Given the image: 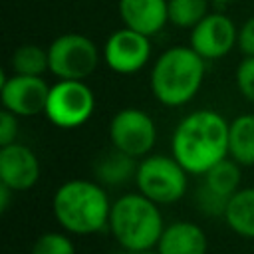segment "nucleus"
<instances>
[{"mask_svg": "<svg viewBox=\"0 0 254 254\" xmlns=\"http://www.w3.org/2000/svg\"><path fill=\"white\" fill-rule=\"evenodd\" d=\"M228 121L212 109H198L181 119L173 133V157L190 173L204 175L228 157Z\"/></svg>", "mask_w": 254, "mask_h": 254, "instance_id": "nucleus-1", "label": "nucleus"}, {"mask_svg": "<svg viewBox=\"0 0 254 254\" xmlns=\"http://www.w3.org/2000/svg\"><path fill=\"white\" fill-rule=\"evenodd\" d=\"M111 200L107 190L93 181L71 179L60 185L52 198L58 224L69 234H95L109 226Z\"/></svg>", "mask_w": 254, "mask_h": 254, "instance_id": "nucleus-2", "label": "nucleus"}, {"mask_svg": "<svg viewBox=\"0 0 254 254\" xmlns=\"http://www.w3.org/2000/svg\"><path fill=\"white\" fill-rule=\"evenodd\" d=\"M206 71V60L190 46H173L165 50L151 69V91L167 107L189 103L200 89Z\"/></svg>", "mask_w": 254, "mask_h": 254, "instance_id": "nucleus-3", "label": "nucleus"}, {"mask_svg": "<svg viewBox=\"0 0 254 254\" xmlns=\"http://www.w3.org/2000/svg\"><path fill=\"white\" fill-rule=\"evenodd\" d=\"M109 228L117 244L135 254L155 248L165 224L157 202L141 192H127L111 204Z\"/></svg>", "mask_w": 254, "mask_h": 254, "instance_id": "nucleus-4", "label": "nucleus"}, {"mask_svg": "<svg viewBox=\"0 0 254 254\" xmlns=\"http://www.w3.org/2000/svg\"><path fill=\"white\" fill-rule=\"evenodd\" d=\"M189 171L171 155H147L137 165L135 185L141 194L157 204L181 200L189 189Z\"/></svg>", "mask_w": 254, "mask_h": 254, "instance_id": "nucleus-5", "label": "nucleus"}, {"mask_svg": "<svg viewBox=\"0 0 254 254\" xmlns=\"http://www.w3.org/2000/svg\"><path fill=\"white\" fill-rule=\"evenodd\" d=\"M95 111V95L83 79H58L50 85L44 115L62 129H75Z\"/></svg>", "mask_w": 254, "mask_h": 254, "instance_id": "nucleus-6", "label": "nucleus"}, {"mask_svg": "<svg viewBox=\"0 0 254 254\" xmlns=\"http://www.w3.org/2000/svg\"><path fill=\"white\" fill-rule=\"evenodd\" d=\"M48 58L50 71L58 79H85L97 69L103 54H99L91 38L69 32L58 36L50 44Z\"/></svg>", "mask_w": 254, "mask_h": 254, "instance_id": "nucleus-7", "label": "nucleus"}, {"mask_svg": "<svg viewBox=\"0 0 254 254\" xmlns=\"http://www.w3.org/2000/svg\"><path fill=\"white\" fill-rule=\"evenodd\" d=\"M111 145L135 159L147 157L157 141V127L149 113L137 107L119 109L109 121Z\"/></svg>", "mask_w": 254, "mask_h": 254, "instance_id": "nucleus-8", "label": "nucleus"}, {"mask_svg": "<svg viewBox=\"0 0 254 254\" xmlns=\"http://www.w3.org/2000/svg\"><path fill=\"white\" fill-rule=\"evenodd\" d=\"M151 36L123 26L115 30L103 44V62L121 75H131L143 69L151 58Z\"/></svg>", "mask_w": 254, "mask_h": 254, "instance_id": "nucleus-9", "label": "nucleus"}, {"mask_svg": "<svg viewBox=\"0 0 254 254\" xmlns=\"http://www.w3.org/2000/svg\"><path fill=\"white\" fill-rule=\"evenodd\" d=\"M234 46H238V30L222 12H208L190 30V48L206 62L228 56Z\"/></svg>", "mask_w": 254, "mask_h": 254, "instance_id": "nucleus-10", "label": "nucleus"}, {"mask_svg": "<svg viewBox=\"0 0 254 254\" xmlns=\"http://www.w3.org/2000/svg\"><path fill=\"white\" fill-rule=\"evenodd\" d=\"M50 85L44 75H22L12 73L10 77L2 75L0 99L4 109L16 113L18 117H32L44 113L48 101Z\"/></svg>", "mask_w": 254, "mask_h": 254, "instance_id": "nucleus-11", "label": "nucleus"}, {"mask_svg": "<svg viewBox=\"0 0 254 254\" xmlns=\"http://www.w3.org/2000/svg\"><path fill=\"white\" fill-rule=\"evenodd\" d=\"M40 179V161L36 153L22 145L10 143L0 147V183L14 192L32 189Z\"/></svg>", "mask_w": 254, "mask_h": 254, "instance_id": "nucleus-12", "label": "nucleus"}, {"mask_svg": "<svg viewBox=\"0 0 254 254\" xmlns=\"http://www.w3.org/2000/svg\"><path fill=\"white\" fill-rule=\"evenodd\" d=\"M121 22L145 36L159 34L169 22V0H119Z\"/></svg>", "mask_w": 254, "mask_h": 254, "instance_id": "nucleus-13", "label": "nucleus"}, {"mask_svg": "<svg viewBox=\"0 0 254 254\" xmlns=\"http://www.w3.org/2000/svg\"><path fill=\"white\" fill-rule=\"evenodd\" d=\"M159 254H206L208 240L204 230L189 220H177L165 226L159 242Z\"/></svg>", "mask_w": 254, "mask_h": 254, "instance_id": "nucleus-14", "label": "nucleus"}, {"mask_svg": "<svg viewBox=\"0 0 254 254\" xmlns=\"http://www.w3.org/2000/svg\"><path fill=\"white\" fill-rule=\"evenodd\" d=\"M224 220L242 238H254V187L238 189L224 210Z\"/></svg>", "mask_w": 254, "mask_h": 254, "instance_id": "nucleus-15", "label": "nucleus"}, {"mask_svg": "<svg viewBox=\"0 0 254 254\" xmlns=\"http://www.w3.org/2000/svg\"><path fill=\"white\" fill-rule=\"evenodd\" d=\"M228 157L242 167L254 165V113H244L230 121Z\"/></svg>", "mask_w": 254, "mask_h": 254, "instance_id": "nucleus-16", "label": "nucleus"}, {"mask_svg": "<svg viewBox=\"0 0 254 254\" xmlns=\"http://www.w3.org/2000/svg\"><path fill=\"white\" fill-rule=\"evenodd\" d=\"M137 165L139 163H135V157L113 147L111 153H107L99 159V163L95 165V173L103 185L117 187V185H123L127 181L135 179Z\"/></svg>", "mask_w": 254, "mask_h": 254, "instance_id": "nucleus-17", "label": "nucleus"}, {"mask_svg": "<svg viewBox=\"0 0 254 254\" xmlns=\"http://www.w3.org/2000/svg\"><path fill=\"white\" fill-rule=\"evenodd\" d=\"M240 163H236L232 157H224L222 161H218L216 165H212L206 173H204V187L210 189L212 192L230 198L238 189H240V181H242V173H240Z\"/></svg>", "mask_w": 254, "mask_h": 254, "instance_id": "nucleus-18", "label": "nucleus"}, {"mask_svg": "<svg viewBox=\"0 0 254 254\" xmlns=\"http://www.w3.org/2000/svg\"><path fill=\"white\" fill-rule=\"evenodd\" d=\"M12 73L22 75H44L50 71V58L48 50L36 46V44H22L14 50L10 58Z\"/></svg>", "mask_w": 254, "mask_h": 254, "instance_id": "nucleus-19", "label": "nucleus"}, {"mask_svg": "<svg viewBox=\"0 0 254 254\" xmlns=\"http://www.w3.org/2000/svg\"><path fill=\"white\" fill-rule=\"evenodd\" d=\"M208 4L210 0H169V22L192 30L208 14Z\"/></svg>", "mask_w": 254, "mask_h": 254, "instance_id": "nucleus-20", "label": "nucleus"}, {"mask_svg": "<svg viewBox=\"0 0 254 254\" xmlns=\"http://www.w3.org/2000/svg\"><path fill=\"white\" fill-rule=\"evenodd\" d=\"M30 254H75V246L65 232H44L36 238Z\"/></svg>", "mask_w": 254, "mask_h": 254, "instance_id": "nucleus-21", "label": "nucleus"}, {"mask_svg": "<svg viewBox=\"0 0 254 254\" xmlns=\"http://www.w3.org/2000/svg\"><path fill=\"white\" fill-rule=\"evenodd\" d=\"M230 198H224L216 192H212L210 189H206L204 185L198 187V192H196V206L200 212L208 214V216H224V210H226V204H228Z\"/></svg>", "mask_w": 254, "mask_h": 254, "instance_id": "nucleus-22", "label": "nucleus"}, {"mask_svg": "<svg viewBox=\"0 0 254 254\" xmlns=\"http://www.w3.org/2000/svg\"><path fill=\"white\" fill-rule=\"evenodd\" d=\"M236 87L242 97L254 103V56H244L236 67Z\"/></svg>", "mask_w": 254, "mask_h": 254, "instance_id": "nucleus-23", "label": "nucleus"}, {"mask_svg": "<svg viewBox=\"0 0 254 254\" xmlns=\"http://www.w3.org/2000/svg\"><path fill=\"white\" fill-rule=\"evenodd\" d=\"M18 115L8 111V109H2L0 113V147L4 145H10L16 141L18 137Z\"/></svg>", "mask_w": 254, "mask_h": 254, "instance_id": "nucleus-24", "label": "nucleus"}, {"mask_svg": "<svg viewBox=\"0 0 254 254\" xmlns=\"http://www.w3.org/2000/svg\"><path fill=\"white\" fill-rule=\"evenodd\" d=\"M238 48L244 56H254V16H250L238 30Z\"/></svg>", "mask_w": 254, "mask_h": 254, "instance_id": "nucleus-25", "label": "nucleus"}, {"mask_svg": "<svg viewBox=\"0 0 254 254\" xmlns=\"http://www.w3.org/2000/svg\"><path fill=\"white\" fill-rule=\"evenodd\" d=\"M14 190L10 189V187H6V185H2L0 183V210L2 212H6L8 208H10V194H12Z\"/></svg>", "mask_w": 254, "mask_h": 254, "instance_id": "nucleus-26", "label": "nucleus"}, {"mask_svg": "<svg viewBox=\"0 0 254 254\" xmlns=\"http://www.w3.org/2000/svg\"><path fill=\"white\" fill-rule=\"evenodd\" d=\"M135 254H159V250H143V252H135Z\"/></svg>", "mask_w": 254, "mask_h": 254, "instance_id": "nucleus-27", "label": "nucleus"}, {"mask_svg": "<svg viewBox=\"0 0 254 254\" xmlns=\"http://www.w3.org/2000/svg\"><path fill=\"white\" fill-rule=\"evenodd\" d=\"M214 4H230V2H236V0H210Z\"/></svg>", "mask_w": 254, "mask_h": 254, "instance_id": "nucleus-28", "label": "nucleus"}]
</instances>
